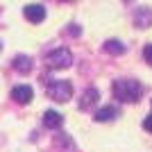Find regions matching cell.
<instances>
[{"label": "cell", "instance_id": "6da1fadb", "mask_svg": "<svg viewBox=\"0 0 152 152\" xmlns=\"http://www.w3.org/2000/svg\"><path fill=\"white\" fill-rule=\"evenodd\" d=\"M111 93L121 102H136L141 98V93H143V89L134 80H116L114 86H111Z\"/></svg>", "mask_w": 152, "mask_h": 152}, {"label": "cell", "instance_id": "7a4b0ae2", "mask_svg": "<svg viewBox=\"0 0 152 152\" xmlns=\"http://www.w3.org/2000/svg\"><path fill=\"white\" fill-rule=\"evenodd\" d=\"M48 95L57 102H68L73 98V84L66 80H55L48 84Z\"/></svg>", "mask_w": 152, "mask_h": 152}, {"label": "cell", "instance_id": "3957f363", "mask_svg": "<svg viewBox=\"0 0 152 152\" xmlns=\"http://www.w3.org/2000/svg\"><path fill=\"white\" fill-rule=\"evenodd\" d=\"M45 64L50 66V68H68L70 64H73V55L70 50L66 48H57V50H52L48 57H45Z\"/></svg>", "mask_w": 152, "mask_h": 152}, {"label": "cell", "instance_id": "277c9868", "mask_svg": "<svg viewBox=\"0 0 152 152\" xmlns=\"http://www.w3.org/2000/svg\"><path fill=\"white\" fill-rule=\"evenodd\" d=\"M32 95H34V91H32V86H27V84H18V86L12 89V98L16 102H20V104H27V102L32 100Z\"/></svg>", "mask_w": 152, "mask_h": 152}, {"label": "cell", "instance_id": "5b68a950", "mask_svg": "<svg viewBox=\"0 0 152 152\" xmlns=\"http://www.w3.org/2000/svg\"><path fill=\"white\" fill-rule=\"evenodd\" d=\"M23 14H25V18L30 23H41L45 18V7L43 5H27L23 9Z\"/></svg>", "mask_w": 152, "mask_h": 152}, {"label": "cell", "instance_id": "8992f818", "mask_svg": "<svg viewBox=\"0 0 152 152\" xmlns=\"http://www.w3.org/2000/svg\"><path fill=\"white\" fill-rule=\"evenodd\" d=\"M134 25L136 27H150L152 25V9L150 7H139L134 14Z\"/></svg>", "mask_w": 152, "mask_h": 152}, {"label": "cell", "instance_id": "52a82bcc", "mask_svg": "<svg viewBox=\"0 0 152 152\" xmlns=\"http://www.w3.org/2000/svg\"><path fill=\"white\" fill-rule=\"evenodd\" d=\"M98 98H100L98 89H86V91H84V95H82V100H80V109H82V111L93 109L95 102H98Z\"/></svg>", "mask_w": 152, "mask_h": 152}, {"label": "cell", "instance_id": "ba28073f", "mask_svg": "<svg viewBox=\"0 0 152 152\" xmlns=\"http://www.w3.org/2000/svg\"><path fill=\"white\" fill-rule=\"evenodd\" d=\"M43 125L48 127V129H59V127L64 125V118H61V114H57V111L48 109V111L43 114Z\"/></svg>", "mask_w": 152, "mask_h": 152}, {"label": "cell", "instance_id": "9c48e42d", "mask_svg": "<svg viewBox=\"0 0 152 152\" xmlns=\"http://www.w3.org/2000/svg\"><path fill=\"white\" fill-rule=\"evenodd\" d=\"M118 114H121V111H118L114 104H109V107H102V109H98V111H95V121L107 123V121H114Z\"/></svg>", "mask_w": 152, "mask_h": 152}, {"label": "cell", "instance_id": "30bf717a", "mask_svg": "<svg viewBox=\"0 0 152 152\" xmlns=\"http://www.w3.org/2000/svg\"><path fill=\"white\" fill-rule=\"evenodd\" d=\"M14 68L18 70V73H30L32 70V59L27 55H16L14 57Z\"/></svg>", "mask_w": 152, "mask_h": 152}, {"label": "cell", "instance_id": "8fae6325", "mask_svg": "<svg viewBox=\"0 0 152 152\" xmlns=\"http://www.w3.org/2000/svg\"><path fill=\"white\" fill-rule=\"evenodd\" d=\"M104 50H107L109 55H123V52H125V45H123L121 41H116V39H109L107 43H104Z\"/></svg>", "mask_w": 152, "mask_h": 152}, {"label": "cell", "instance_id": "7c38bea8", "mask_svg": "<svg viewBox=\"0 0 152 152\" xmlns=\"http://www.w3.org/2000/svg\"><path fill=\"white\" fill-rule=\"evenodd\" d=\"M143 57H145V61L152 66V43H148L145 48H143Z\"/></svg>", "mask_w": 152, "mask_h": 152}, {"label": "cell", "instance_id": "4fadbf2b", "mask_svg": "<svg viewBox=\"0 0 152 152\" xmlns=\"http://www.w3.org/2000/svg\"><path fill=\"white\" fill-rule=\"evenodd\" d=\"M143 129H145V132H152V114H148L145 118H143Z\"/></svg>", "mask_w": 152, "mask_h": 152}, {"label": "cell", "instance_id": "5bb4252c", "mask_svg": "<svg viewBox=\"0 0 152 152\" xmlns=\"http://www.w3.org/2000/svg\"><path fill=\"white\" fill-rule=\"evenodd\" d=\"M64 2H73V0H64Z\"/></svg>", "mask_w": 152, "mask_h": 152}]
</instances>
